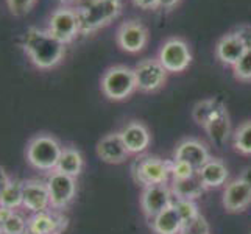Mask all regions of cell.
<instances>
[{"instance_id": "obj_1", "label": "cell", "mask_w": 251, "mask_h": 234, "mask_svg": "<svg viewBox=\"0 0 251 234\" xmlns=\"http://www.w3.org/2000/svg\"><path fill=\"white\" fill-rule=\"evenodd\" d=\"M24 50L36 67L51 69L63 61L66 55V44L51 36L49 30L31 27L25 34Z\"/></svg>"}, {"instance_id": "obj_2", "label": "cell", "mask_w": 251, "mask_h": 234, "mask_svg": "<svg viewBox=\"0 0 251 234\" xmlns=\"http://www.w3.org/2000/svg\"><path fill=\"white\" fill-rule=\"evenodd\" d=\"M124 0H86L76 10L80 33L89 34L114 22L122 13Z\"/></svg>"}, {"instance_id": "obj_3", "label": "cell", "mask_w": 251, "mask_h": 234, "mask_svg": "<svg viewBox=\"0 0 251 234\" xmlns=\"http://www.w3.org/2000/svg\"><path fill=\"white\" fill-rule=\"evenodd\" d=\"M61 152L63 147L56 137L50 134H38L30 139L25 156L31 167L42 172H51L56 169Z\"/></svg>"}, {"instance_id": "obj_4", "label": "cell", "mask_w": 251, "mask_h": 234, "mask_svg": "<svg viewBox=\"0 0 251 234\" xmlns=\"http://www.w3.org/2000/svg\"><path fill=\"white\" fill-rule=\"evenodd\" d=\"M137 91L134 71L128 66H112L101 77V92L114 102H122Z\"/></svg>"}, {"instance_id": "obj_5", "label": "cell", "mask_w": 251, "mask_h": 234, "mask_svg": "<svg viewBox=\"0 0 251 234\" xmlns=\"http://www.w3.org/2000/svg\"><path fill=\"white\" fill-rule=\"evenodd\" d=\"M131 175L137 184L142 187L156 186V184H169L170 181V169L169 161H164L158 156H141L133 162Z\"/></svg>"}, {"instance_id": "obj_6", "label": "cell", "mask_w": 251, "mask_h": 234, "mask_svg": "<svg viewBox=\"0 0 251 234\" xmlns=\"http://www.w3.org/2000/svg\"><path fill=\"white\" fill-rule=\"evenodd\" d=\"M158 59L169 74L184 72L192 63V52L181 38H169L158 52Z\"/></svg>"}, {"instance_id": "obj_7", "label": "cell", "mask_w": 251, "mask_h": 234, "mask_svg": "<svg viewBox=\"0 0 251 234\" xmlns=\"http://www.w3.org/2000/svg\"><path fill=\"white\" fill-rule=\"evenodd\" d=\"M47 189L50 197V209L63 211L74 202L76 195V178L51 170L47 177Z\"/></svg>"}, {"instance_id": "obj_8", "label": "cell", "mask_w": 251, "mask_h": 234, "mask_svg": "<svg viewBox=\"0 0 251 234\" xmlns=\"http://www.w3.org/2000/svg\"><path fill=\"white\" fill-rule=\"evenodd\" d=\"M133 71L136 77V86L141 92H154L161 89L166 84L169 75L158 58L141 59Z\"/></svg>"}, {"instance_id": "obj_9", "label": "cell", "mask_w": 251, "mask_h": 234, "mask_svg": "<svg viewBox=\"0 0 251 234\" xmlns=\"http://www.w3.org/2000/svg\"><path fill=\"white\" fill-rule=\"evenodd\" d=\"M47 30L50 31L51 36L61 41L63 44H69V42H72L80 34L78 14L72 8H58L50 17Z\"/></svg>"}, {"instance_id": "obj_10", "label": "cell", "mask_w": 251, "mask_h": 234, "mask_svg": "<svg viewBox=\"0 0 251 234\" xmlns=\"http://www.w3.org/2000/svg\"><path fill=\"white\" fill-rule=\"evenodd\" d=\"M117 46L128 53H139L149 42V30L141 21L129 19L117 28Z\"/></svg>"}, {"instance_id": "obj_11", "label": "cell", "mask_w": 251, "mask_h": 234, "mask_svg": "<svg viewBox=\"0 0 251 234\" xmlns=\"http://www.w3.org/2000/svg\"><path fill=\"white\" fill-rule=\"evenodd\" d=\"M175 202V195L172 192L170 184H156V186H147L142 190L141 195V208L147 219H153L164 209Z\"/></svg>"}, {"instance_id": "obj_12", "label": "cell", "mask_w": 251, "mask_h": 234, "mask_svg": "<svg viewBox=\"0 0 251 234\" xmlns=\"http://www.w3.org/2000/svg\"><path fill=\"white\" fill-rule=\"evenodd\" d=\"M222 203L226 212L236 214L245 211L251 205V184L240 177L229 181L223 190Z\"/></svg>"}, {"instance_id": "obj_13", "label": "cell", "mask_w": 251, "mask_h": 234, "mask_svg": "<svg viewBox=\"0 0 251 234\" xmlns=\"http://www.w3.org/2000/svg\"><path fill=\"white\" fill-rule=\"evenodd\" d=\"M247 49V42L244 36H242V33L237 30L225 34V36L219 39L217 46H215V56H217V59L223 66L232 67L244 56Z\"/></svg>"}, {"instance_id": "obj_14", "label": "cell", "mask_w": 251, "mask_h": 234, "mask_svg": "<svg viewBox=\"0 0 251 234\" xmlns=\"http://www.w3.org/2000/svg\"><path fill=\"white\" fill-rule=\"evenodd\" d=\"M211 158L212 156L209 153V149L206 147V144L198 139H194V137L181 141L176 145L175 152H173V159L187 162L189 166H192L197 172Z\"/></svg>"}, {"instance_id": "obj_15", "label": "cell", "mask_w": 251, "mask_h": 234, "mask_svg": "<svg viewBox=\"0 0 251 234\" xmlns=\"http://www.w3.org/2000/svg\"><path fill=\"white\" fill-rule=\"evenodd\" d=\"M22 208H25V209L31 214L44 212L50 209L49 189L44 181H39V180L24 181Z\"/></svg>"}, {"instance_id": "obj_16", "label": "cell", "mask_w": 251, "mask_h": 234, "mask_svg": "<svg viewBox=\"0 0 251 234\" xmlns=\"http://www.w3.org/2000/svg\"><path fill=\"white\" fill-rule=\"evenodd\" d=\"M119 133L122 136V141L129 155H142L150 147L151 142L150 131L147 125H144L139 120L128 122Z\"/></svg>"}, {"instance_id": "obj_17", "label": "cell", "mask_w": 251, "mask_h": 234, "mask_svg": "<svg viewBox=\"0 0 251 234\" xmlns=\"http://www.w3.org/2000/svg\"><path fill=\"white\" fill-rule=\"evenodd\" d=\"M97 156L106 164H122L129 156L120 133H109L97 142Z\"/></svg>"}, {"instance_id": "obj_18", "label": "cell", "mask_w": 251, "mask_h": 234, "mask_svg": "<svg viewBox=\"0 0 251 234\" xmlns=\"http://www.w3.org/2000/svg\"><path fill=\"white\" fill-rule=\"evenodd\" d=\"M28 228L38 234H61L67 228V217L61 211L55 209L31 214L28 219Z\"/></svg>"}, {"instance_id": "obj_19", "label": "cell", "mask_w": 251, "mask_h": 234, "mask_svg": "<svg viewBox=\"0 0 251 234\" xmlns=\"http://www.w3.org/2000/svg\"><path fill=\"white\" fill-rule=\"evenodd\" d=\"M203 128L214 147H217V149L225 147V144L228 142L229 136H231V122H229L226 106H225L222 111H219Z\"/></svg>"}, {"instance_id": "obj_20", "label": "cell", "mask_w": 251, "mask_h": 234, "mask_svg": "<svg viewBox=\"0 0 251 234\" xmlns=\"http://www.w3.org/2000/svg\"><path fill=\"white\" fill-rule=\"evenodd\" d=\"M197 173L206 190L222 187L223 184H226V181L229 178V170L226 167V164L219 158H211Z\"/></svg>"}, {"instance_id": "obj_21", "label": "cell", "mask_w": 251, "mask_h": 234, "mask_svg": "<svg viewBox=\"0 0 251 234\" xmlns=\"http://www.w3.org/2000/svg\"><path fill=\"white\" fill-rule=\"evenodd\" d=\"M184 222L181 220L175 206H169L158 215L150 219V227L154 234H179Z\"/></svg>"}, {"instance_id": "obj_22", "label": "cell", "mask_w": 251, "mask_h": 234, "mask_svg": "<svg viewBox=\"0 0 251 234\" xmlns=\"http://www.w3.org/2000/svg\"><path fill=\"white\" fill-rule=\"evenodd\" d=\"M83 166H84V159L80 150H76L75 147H63V152L61 156H59V161L55 170L72 178H76L83 172Z\"/></svg>"}, {"instance_id": "obj_23", "label": "cell", "mask_w": 251, "mask_h": 234, "mask_svg": "<svg viewBox=\"0 0 251 234\" xmlns=\"http://www.w3.org/2000/svg\"><path fill=\"white\" fill-rule=\"evenodd\" d=\"M170 187L175 198H184V200H197L206 192L198 173L186 180H173Z\"/></svg>"}, {"instance_id": "obj_24", "label": "cell", "mask_w": 251, "mask_h": 234, "mask_svg": "<svg viewBox=\"0 0 251 234\" xmlns=\"http://www.w3.org/2000/svg\"><path fill=\"white\" fill-rule=\"evenodd\" d=\"M223 108H225L223 102H220L219 99H215V97L214 99H204L201 102H198L197 105L194 106L192 117H194V120L198 125L204 127Z\"/></svg>"}, {"instance_id": "obj_25", "label": "cell", "mask_w": 251, "mask_h": 234, "mask_svg": "<svg viewBox=\"0 0 251 234\" xmlns=\"http://www.w3.org/2000/svg\"><path fill=\"white\" fill-rule=\"evenodd\" d=\"M22 195H24V181L10 180V183L0 192V205L16 211L17 208L22 206Z\"/></svg>"}, {"instance_id": "obj_26", "label": "cell", "mask_w": 251, "mask_h": 234, "mask_svg": "<svg viewBox=\"0 0 251 234\" xmlns=\"http://www.w3.org/2000/svg\"><path fill=\"white\" fill-rule=\"evenodd\" d=\"M232 145L240 155L251 156V120L240 124L232 133Z\"/></svg>"}, {"instance_id": "obj_27", "label": "cell", "mask_w": 251, "mask_h": 234, "mask_svg": "<svg viewBox=\"0 0 251 234\" xmlns=\"http://www.w3.org/2000/svg\"><path fill=\"white\" fill-rule=\"evenodd\" d=\"M173 206L178 211L181 220L184 223L194 220L197 215H200V211H198V206L195 203V200H184V198H175L173 202Z\"/></svg>"}, {"instance_id": "obj_28", "label": "cell", "mask_w": 251, "mask_h": 234, "mask_svg": "<svg viewBox=\"0 0 251 234\" xmlns=\"http://www.w3.org/2000/svg\"><path fill=\"white\" fill-rule=\"evenodd\" d=\"M27 228H28V219H25L17 211H14L3 222V234H22Z\"/></svg>"}, {"instance_id": "obj_29", "label": "cell", "mask_w": 251, "mask_h": 234, "mask_svg": "<svg viewBox=\"0 0 251 234\" xmlns=\"http://www.w3.org/2000/svg\"><path fill=\"white\" fill-rule=\"evenodd\" d=\"M232 72L239 81H251V47H248L244 56L232 66Z\"/></svg>"}, {"instance_id": "obj_30", "label": "cell", "mask_w": 251, "mask_h": 234, "mask_svg": "<svg viewBox=\"0 0 251 234\" xmlns=\"http://www.w3.org/2000/svg\"><path fill=\"white\" fill-rule=\"evenodd\" d=\"M169 169H170V180H186L197 175V170L189 166L184 161H178V159H170L169 161Z\"/></svg>"}, {"instance_id": "obj_31", "label": "cell", "mask_w": 251, "mask_h": 234, "mask_svg": "<svg viewBox=\"0 0 251 234\" xmlns=\"http://www.w3.org/2000/svg\"><path fill=\"white\" fill-rule=\"evenodd\" d=\"M179 234H211V227L203 215H197L194 220L186 222Z\"/></svg>"}, {"instance_id": "obj_32", "label": "cell", "mask_w": 251, "mask_h": 234, "mask_svg": "<svg viewBox=\"0 0 251 234\" xmlns=\"http://www.w3.org/2000/svg\"><path fill=\"white\" fill-rule=\"evenodd\" d=\"M8 8H10L11 14L14 16H24L27 14L33 5L36 3V0H6Z\"/></svg>"}, {"instance_id": "obj_33", "label": "cell", "mask_w": 251, "mask_h": 234, "mask_svg": "<svg viewBox=\"0 0 251 234\" xmlns=\"http://www.w3.org/2000/svg\"><path fill=\"white\" fill-rule=\"evenodd\" d=\"M133 3L141 10H158L159 8L158 0H133Z\"/></svg>"}, {"instance_id": "obj_34", "label": "cell", "mask_w": 251, "mask_h": 234, "mask_svg": "<svg viewBox=\"0 0 251 234\" xmlns=\"http://www.w3.org/2000/svg\"><path fill=\"white\" fill-rule=\"evenodd\" d=\"M158 2H159V8H162V10H166V11H170L181 2V0H158Z\"/></svg>"}, {"instance_id": "obj_35", "label": "cell", "mask_w": 251, "mask_h": 234, "mask_svg": "<svg viewBox=\"0 0 251 234\" xmlns=\"http://www.w3.org/2000/svg\"><path fill=\"white\" fill-rule=\"evenodd\" d=\"M10 177H8L6 175V172H5V169L2 167V166H0V192H2V190H3V187L8 184V183H10Z\"/></svg>"}, {"instance_id": "obj_36", "label": "cell", "mask_w": 251, "mask_h": 234, "mask_svg": "<svg viewBox=\"0 0 251 234\" xmlns=\"http://www.w3.org/2000/svg\"><path fill=\"white\" fill-rule=\"evenodd\" d=\"M13 212H14V211L10 209V208H6V206H2V205H0V222L3 223Z\"/></svg>"}, {"instance_id": "obj_37", "label": "cell", "mask_w": 251, "mask_h": 234, "mask_svg": "<svg viewBox=\"0 0 251 234\" xmlns=\"http://www.w3.org/2000/svg\"><path fill=\"white\" fill-rule=\"evenodd\" d=\"M240 178L244 180V181H247V183H250V184H251V167L245 169V170H244V173H242V175H240Z\"/></svg>"}, {"instance_id": "obj_38", "label": "cell", "mask_w": 251, "mask_h": 234, "mask_svg": "<svg viewBox=\"0 0 251 234\" xmlns=\"http://www.w3.org/2000/svg\"><path fill=\"white\" fill-rule=\"evenodd\" d=\"M22 234H38V233H36V231H33L31 228H27V230H25Z\"/></svg>"}, {"instance_id": "obj_39", "label": "cell", "mask_w": 251, "mask_h": 234, "mask_svg": "<svg viewBox=\"0 0 251 234\" xmlns=\"http://www.w3.org/2000/svg\"><path fill=\"white\" fill-rule=\"evenodd\" d=\"M63 3H72V2H76V0H61Z\"/></svg>"}, {"instance_id": "obj_40", "label": "cell", "mask_w": 251, "mask_h": 234, "mask_svg": "<svg viewBox=\"0 0 251 234\" xmlns=\"http://www.w3.org/2000/svg\"><path fill=\"white\" fill-rule=\"evenodd\" d=\"M0 234H3V223L0 222Z\"/></svg>"}, {"instance_id": "obj_41", "label": "cell", "mask_w": 251, "mask_h": 234, "mask_svg": "<svg viewBox=\"0 0 251 234\" xmlns=\"http://www.w3.org/2000/svg\"><path fill=\"white\" fill-rule=\"evenodd\" d=\"M250 234H251V233H250Z\"/></svg>"}]
</instances>
